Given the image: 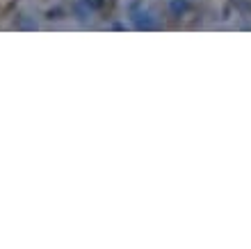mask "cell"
Masks as SVG:
<instances>
[{"instance_id": "1", "label": "cell", "mask_w": 251, "mask_h": 249, "mask_svg": "<svg viewBox=\"0 0 251 249\" xmlns=\"http://www.w3.org/2000/svg\"><path fill=\"white\" fill-rule=\"evenodd\" d=\"M172 12L176 14V16L185 14L187 12V0H172Z\"/></svg>"}]
</instances>
